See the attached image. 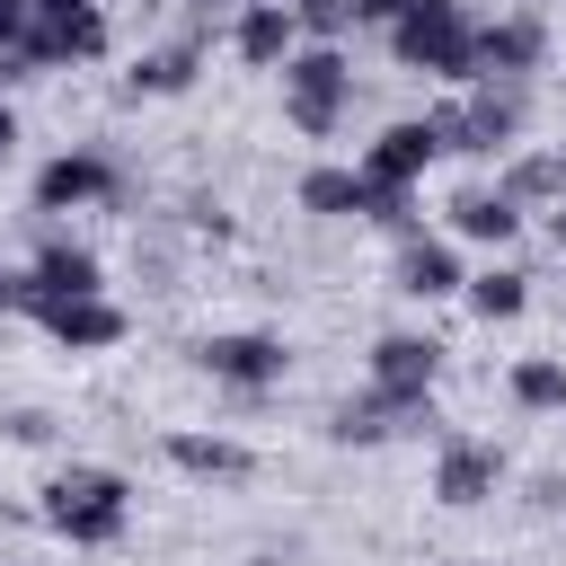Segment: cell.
I'll return each instance as SVG.
<instances>
[{"label":"cell","mask_w":566,"mask_h":566,"mask_svg":"<svg viewBox=\"0 0 566 566\" xmlns=\"http://www.w3.org/2000/svg\"><path fill=\"white\" fill-rule=\"evenodd\" d=\"M18 35H27V0H0V53H9Z\"/></svg>","instance_id":"cell-25"},{"label":"cell","mask_w":566,"mask_h":566,"mask_svg":"<svg viewBox=\"0 0 566 566\" xmlns=\"http://www.w3.org/2000/svg\"><path fill=\"white\" fill-rule=\"evenodd\" d=\"M283 115H292V133L327 142V133L354 115V62H345L336 44H301V53L283 62Z\"/></svg>","instance_id":"cell-4"},{"label":"cell","mask_w":566,"mask_h":566,"mask_svg":"<svg viewBox=\"0 0 566 566\" xmlns=\"http://www.w3.org/2000/svg\"><path fill=\"white\" fill-rule=\"evenodd\" d=\"M71 548H115L124 539V522H133V486L115 478V469H88V460H71V469H53L44 478V504H35Z\"/></svg>","instance_id":"cell-1"},{"label":"cell","mask_w":566,"mask_h":566,"mask_svg":"<svg viewBox=\"0 0 566 566\" xmlns=\"http://www.w3.org/2000/svg\"><path fill=\"white\" fill-rule=\"evenodd\" d=\"M9 442H53V416H44V407H18V416H9Z\"/></svg>","instance_id":"cell-23"},{"label":"cell","mask_w":566,"mask_h":566,"mask_svg":"<svg viewBox=\"0 0 566 566\" xmlns=\"http://www.w3.org/2000/svg\"><path fill=\"white\" fill-rule=\"evenodd\" d=\"M504 389H513V407H531V416H548V407H566V363H557V354H522Z\"/></svg>","instance_id":"cell-21"},{"label":"cell","mask_w":566,"mask_h":566,"mask_svg":"<svg viewBox=\"0 0 566 566\" xmlns=\"http://www.w3.org/2000/svg\"><path fill=\"white\" fill-rule=\"evenodd\" d=\"M433 371H442V345L433 336H380L371 345V389L389 407H424L433 398Z\"/></svg>","instance_id":"cell-10"},{"label":"cell","mask_w":566,"mask_h":566,"mask_svg":"<svg viewBox=\"0 0 566 566\" xmlns=\"http://www.w3.org/2000/svg\"><path fill=\"white\" fill-rule=\"evenodd\" d=\"M230 53H239L248 71H283V62L301 53V18H292V0H248V9L230 18Z\"/></svg>","instance_id":"cell-11"},{"label":"cell","mask_w":566,"mask_h":566,"mask_svg":"<svg viewBox=\"0 0 566 566\" xmlns=\"http://www.w3.org/2000/svg\"><path fill=\"white\" fill-rule=\"evenodd\" d=\"M460 292H469V310H478V318H522L531 274H522V265H486V274H469Z\"/></svg>","instance_id":"cell-20"},{"label":"cell","mask_w":566,"mask_h":566,"mask_svg":"<svg viewBox=\"0 0 566 566\" xmlns=\"http://www.w3.org/2000/svg\"><path fill=\"white\" fill-rule=\"evenodd\" d=\"M168 460H177L186 478H221V486H239V478L256 469V451L230 442V433H168Z\"/></svg>","instance_id":"cell-17"},{"label":"cell","mask_w":566,"mask_h":566,"mask_svg":"<svg viewBox=\"0 0 566 566\" xmlns=\"http://www.w3.org/2000/svg\"><path fill=\"white\" fill-rule=\"evenodd\" d=\"M522 115H531V88H522V80H478L460 106L433 115V133H442V150H460V159H504V150L522 142Z\"/></svg>","instance_id":"cell-3"},{"label":"cell","mask_w":566,"mask_h":566,"mask_svg":"<svg viewBox=\"0 0 566 566\" xmlns=\"http://www.w3.org/2000/svg\"><path fill=\"white\" fill-rule=\"evenodd\" d=\"M495 186H504L513 203H566V150H522Z\"/></svg>","instance_id":"cell-19"},{"label":"cell","mask_w":566,"mask_h":566,"mask_svg":"<svg viewBox=\"0 0 566 566\" xmlns=\"http://www.w3.org/2000/svg\"><path fill=\"white\" fill-rule=\"evenodd\" d=\"M292 18H301L310 44H336L345 27H363V0H292Z\"/></svg>","instance_id":"cell-22"},{"label":"cell","mask_w":566,"mask_h":566,"mask_svg":"<svg viewBox=\"0 0 566 566\" xmlns=\"http://www.w3.org/2000/svg\"><path fill=\"white\" fill-rule=\"evenodd\" d=\"M0 566H27V557H0Z\"/></svg>","instance_id":"cell-31"},{"label":"cell","mask_w":566,"mask_h":566,"mask_svg":"<svg viewBox=\"0 0 566 566\" xmlns=\"http://www.w3.org/2000/svg\"><path fill=\"white\" fill-rule=\"evenodd\" d=\"M433 159H442V133H433V115H407V124H389V133L363 150V177H371V186H416Z\"/></svg>","instance_id":"cell-12"},{"label":"cell","mask_w":566,"mask_h":566,"mask_svg":"<svg viewBox=\"0 0 566 566\" xmlns=\"http://www.w3.org/2000/svg\"><path fill=\"white\" fill-rule=\"evenodd\" d=\"M88 203H124V168L106 150H53L35 168V212H88Z\"/></svg>","instance_id":"cell-6"},{"label":"cell","mask_w":566,"mask_h":566,"mask_svg":"<svg viewBox=\"0 0 566 566\" xmlns=\"http://www.w3.org/2000/svg\"><path fill=\"white\" fill-rule=\"evenodd\" d=\"M451 230L478 239V248H504V239L522 230V203H513L504 186H460V195H451Z\"/></svg>","instance_id":"cell-15"},{"label":"cell","mask_w":566,"mask_h":566,"mask_svg":"<svg viewBox=\"0 0 566 566\" xmlns=\"http://www.w3.org/2000/svg\"><path fill=\"white\" fill-rule=\"evenodd\" d=\"M18 283H27V274H18L9 256H0V310H18Z\"/></svg>","instance_id":"cell-27"},{"label":"cell","mask_w":566,"mask_h":566,"mask_svg":"<svg viewBox=\"0 0 566 566\" xmlns=\"http://www.w3.org/2000/svg\"><path fill=\"white\" fill-rule=\"evenodd\" d=\"M97 292H106L97 256H88L80 239H44V248H35V265H27V283H18V310L53 318V310H71V301H97Z\"/></svg>","instance_id":"cell-5"},{"label":"cell","mask_w":566,"mask_h":566,"mask_svg":"<svg viewBox=\"0 0 566 566\" xmlns=\"http://www.w3.org/2000/svg\"><path fill=\"white\" fill-rule=\"evenodd\" d=\"M9 142H18V115H9V97H0V159H9Z\"/></svg>","instance_id":"cell-28"},{"label":"cell","mask_w":566,"mask_h":566,"mask_svg":"<svg viewBox=\"0 0 566 566\" xmlns=\"http://www.w3.org/2000/svg\"><path fill=\"white\" fill-rule=\"evenodd\" d=\"M531 504H539V513H557V504H566V478H531Z\"/></svg>","instance_id":"cell-26"},{"label":"cell","mask_w":566,"mask_h":566,"mask_svg":"<svg viewBox=\"0 0 566 566\" xmlns=\"http://www.w3.org/2000/svg\"><path fill=\"white\" fill-rule=\"evenodd\" d=\"M460 283H469V274H460V248H451V239H424V230H416V239L398 248V292H407V301H442V292H460Z\"/></svg>","instance_id":"cell-14"},{"label":"cell","mask_w":566,"mask_h":566,"mask_svg":"<svg viewBox=\"0 0 566 566\" xmlns=\"http://www.w3.org/2000/svg\"><path fill=\"white\" fill-rule=\"evenodd\" d=\"M203 9H221V0H203ZM230 9H248V0H230Z\"/></svg>","instance_id":"cell-30"},{"label":"cell","mask_w":566,"mask_h":566,"mask_svg":"<svg viewBox=\"0 0 566 566\" xmlns=\"http://www.w3.org/2000/svg\"><path fill=\"white\" fill-rule=\"evenodd\" d=\"M495 486H504V451H495V442H478V433H442V442H433V495H442L451 513L486 504Z\"/></svg>","instance_id":"cell-8"},{"label":"cell","mask_w":566,"mask_h":566,"mask_svg":"<svg viewBox=\"0 0 566 566\" xmlns=\"http://www.w3.org/2000/svg\"><path fill=\"white\" fill-rule=\"evenodd\" d=\"M195 363H203L212 380H230V389H274V380L292 371L283 336H256V327H221V336H203Z\"/></svg>","instance_id":"cell-7"},{"label":"cell","mask_w":566,"mask_h":566,"mask_svg":"<svg viewBox=\"0 0 566 566\" xmlns=\"http://www.w3.org/2000/svg\"><path fill=\"white\" fill-rule=\"evenodd\" d=\"M301 212H318V221L371 212V177H363V168H345V159H327V168H310V177H301Z\"/></svg>","instance_id":"cell-18"},{"label":"cell","mask_w":566,"mask_h":566,"mask_svg":"<svg viewBox=\"0 0 566 566\" xmlns=\"http://www.w3.org/2000/svg\"><path fill=\"white\" fill-rule=\"evenodd\" d=\"M548 62V18H531V9H504V18H486L478 27V80H522L531 88V71Z\"/></svg>","instance_id":"cell-9"},{"label":"cell","mask_w":566,"mask_h":566,"mask_svg":"<svg viewBox=\"0 0 566 566\" xmlns=\"http://www.w3.org/2000/svg\"><path fill=\"white\" fill-rule=\"evenodd\" d=\"M44 327H53V345H62V354H106V345H124V310H115L106 292H97V301H71V310H53Z\"/></svg>","instance_id":"cell-16"},{"label":"cell","mask_w":566,"mask_h":566,"mask_svg":"<svg viewBox=\"0 0 566 566\" xmlns=\"http://www.w3.org/2000/svg\"><path fill=\"white\" fill-rule=\"evenodd\" d=\"M389 53L398 71H424V80H478V18L460 0H424L389 27Z\"/></svg>","instance_id":"cell-2"},{"label":"cell","mask_w":566,"mask_h":566,"mask_svg":"<svg viewBox=\"0 0 566 566\" xmlns=\"http://www.w3.org/2000/svg\"><path fill=\"white\" fill-rule=\"evenodd\" d=\"M407 9H424V0H363V18H371V27H398Z\"/></svg>","instance_id":"cell-24"},{"label":"cell","mask_w":566,"mask_h":566,"mask_svg":"<svg viewBox=\"0 0 566 566\" xmlns=\"http://www.w3.org/2000/svg\"><path fill=\"white\" fill-rule=\"evenodd\" d=\"M195 71H203V18H195L177 44H159V53H133V71H124V97H177Z\"/></svg>","instance_id":"cell-13"},{"label":"cell","mask_w":566,"mask_h":566,"mask_svg":"<svg viewBox=\"0 0 566 566\" xmlns=\"http://www.w3.org/2000/svg\"><path fill=\"white\" fill-rule=\"evenodd\" d=\"M548 239H557V256H566V203H557V212H548Z\"/></svg>","instance_id":"cell-29"}]
</instances>
